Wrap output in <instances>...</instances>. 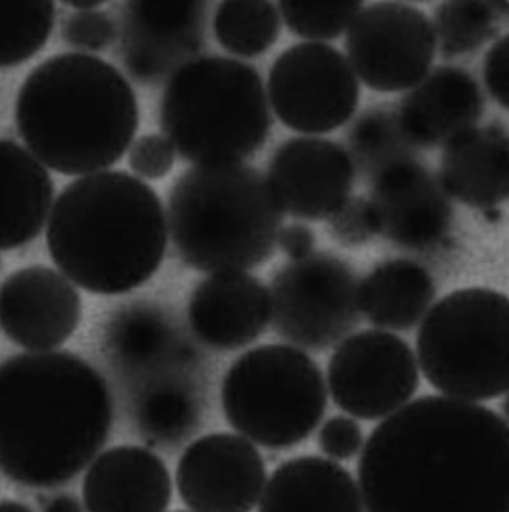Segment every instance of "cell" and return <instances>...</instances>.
Listing matches in <instances>:
<instances>
[{"instance_id": "6da1fadb", "label": "cell", "mask_w": 509, "mask_h": 512, "mask_svg": "<svg viewBox=\"0 0 509 512\" xmlns=\"http://www.w3.org/2000/svg\"><path fill=\"white\" fill-rule=\"evenodd\" d=\"M358 473L367 512H509L508 424L481 404L427 395L374 428Z\"/></svg>"}, {"instance_id": "7a4b0ae2", "label": "cell", "mask_w": 509, "mask_h": 512, "mask_svg": "<svg viewBox=\"0 0 509 512\" xmlns=\"http://www.w3.org/2000/svg\"><path fill=\"white\" fill-rule=\"evenodd\" d=\"M115 401L103 374L65 350L26 352L0 364V470L14 484H68L112 433Z\"/></svg>"}, {"instance_id": "3957f363", "label": "cell", "mask_w": 509, "mask_h": 512, "mask_svg": "<svg viewBox=\"0 0 509 512\" xmlns=\"http://www.w3.org/2000/svg\"><path fill=\"white\" fill-rule=\"evenodd\" d=\"M47 248L59 272L94 295H124L154 277L169 229L160 196L130 173L106 170L68 184L53 202Z\"/></svg>"}, {"instance_id": "277c9868", "label": "cell", "mask_w": 509, "mask_h": 512, "mask_svg": "<svg viewBox=\"0 0 509 512\" xmlns=\"http://www.w3.org/2000/svg\"><path fill=\"white\" fill-rule=\"evenodd\" d=\"M16 124L46 169L82 178L122 160L139 130V103L127 77L109 62L62 53L26 77Z\"/></svg>"}, {"instance_id": "5b68a950", "label": "cell", "mask_w": 509, "mask_h": 512, "mask_svg": "<svg viewBox=\"0 0 509 512\" xmlns=\"http://www.w3.org/2000/svg\"><path fill=\"white\" fill-rule=\"evenodd\" d=\"M167 229L179 257L209 274L245 272L274 254L283 211L259 170L205 164L170 188Z\"/></svg>"}, {"instance_id": "8992f818", "label": "cell", "mask_w": 509, "mask_h": 512, "mask_svg": "<svg viewBox=\"0 0 509 512\" xmlns=\"http://www.w3.org/2000/svg\"><path fill=\"white\" fill-rule=\"evenodd\" d=\"M160 124L175 151L196 166L241 163L271 130L262 77L236 59H191L169 77Z\"/></svg>"}, {"instance_id": "52a82bcc", "label": "cell", "mask_w": 509, "mask_h": 512, "mask_svg": "<svg viewBox=\"0 0 509 512\" xmlns=\"http://www.w3.org/2000/svg\"><path fill=\"white\" fill-rule=\"evenodd\" d=\"M419 365L431 386L464 401H488L509 388V302L470 287L440 299L422 320Z\"/></svg>"}, {"instance_id": "ba28073f", "label": "cell", "mask_w": 509, "mask_h": 512, "mask_svg": "<svg viewBox=\"0 0 509 512\" xmlns=\"http://www.w3.org/2000/svg\"><path fill=\"white\" fill-rule=\"evenodd\" d=\"M227 422L271 449L307 439L325 415L328 394L319 365L298 347L265 344L244 353L221 389Z\"/></svg>"}, {"instance_id": "9c48e42d", "label": "cell", "mask_w": 509, "mask_h": 512, "mask_svg": "<svg viewBox=\"0 0 509 512\" xmlns=\"http://www.w3.org/2000/svg\"><path fill=\"white\" fill-rule=\"evenodd\" d=\"M355 272L338 257L311 253L292 260L271 284L275 331L298 347L323 350L349 334L361 317Z\"/></svg>"}, {"instance_id": "30bf717a", "label": "cell", "mask_w": 509, "mask_h": 512, "mask_svg": "<svg viewBox=\"0 0 509 512\" xmlns=\"http://www.w3.org/2000/svg\"><path fill=\"white\" fill-rule=\"evenodd\" d=\"M268 97L275 115L290 130L325 134L352 118L359 82L343 53L328 44L301 43L272 65Z\"/></svg>"}, {"instance_id": "8fae6325", "label": "cell", "mask_w": 509, "mask_h": 512, "mask_svg": "<svg viewBox=\"0 0 509 512\" xmlns=\"http://www.w3.org/2000/svg\"><path fill=\"white\" fill-rule=\"evenodd\" d=\"M347 61L377 92L415 88L428 73L436 37L427 14L400 2L362 5L347 29Z\"/></svg>"}, {"instance_id": "7c38bea8", "label": "cell", "mask_w": 509, "mask_h": 512, "mask_svg": "<svg viewBox=\"0 0 509 512\" xmlns=\"http://www.w3.org/2000/svg\"><path fill=\"white\" fill-rule=\"evenodd\" d=\"M328 385L340 409L374 421L392 415L415 394L418 362L403 338L377 329L358 332L332 355Z\"/></svg>"}, {"instance_id": "4fadbf2b", "label": "cell", "mask_w": 509, "mask_h": 512, "mask_svg": "<svg viewBox=\"0 0 509 512\" xmlns=\"http://www.w3.org/2000/svg\"><path fill=\"white\" fill-rule=\"evenodd\" d=\"M265 482L262 454L236 434L200 437L185 449L176 467L179 496L194 512H251Z\"/></svg>"}, {"instance_id": "5bb4252c", "label": "cell", "mask_w": 509, "mask_h": 512, "mask_svg": "<svg viewBox=\"0 0 509 512\" xmlns=\"http://www.w3.org/2000/svg\"><path fill=\"white\" fill-rule=\"evenodd\" d=\"M208 4L197 0L128 2L122 10V62L146 85L172 76L205 44Z\"/></svg>"}, {"instance_id": "9a60e30c", "label": "cell", "mask_w": 509, "mask_h": 512, "mask_svg": "<svg viewBox=\"0 0 509 512\" xmlns=\"http://www.w3.org/2000/svg\"><path fill=\"white\" fill-rule=\"evenodd\" d=\"M77 287L49 266L13 272L0 286V331L28 352H50L70 340L82 320Z\"/></svg>"}, {"instance_id": "2e32d148", "label": "cell", "mask_w": 509, "mask_h": 512, "mask_svg": "<svg viewBox=\"0 0 509 512\" xmlns=\"http://www.w3.org/2000/svg\"><path fill=\"white\" fill-rule=\"evenodd\" d=\"M383 238L413 253H433L451 236V199L440 181L415 161L392 167L373 181L368 200Z\"/></svg>"}, {"instance_id": "e0dca14e", "label": "cell", "mask_w": 509, "mask_h": 512, "mask_svg": "<svg viewBox=\"0 0 509 512\" xmlns=\"http://www.w3.org/2000/svg\"><path fill=\"white\" fill-rule=\"evenodd\" d=\"M355 167L331 140L295 137L272 155L268 181L281 211L302 220H328L350 197Z\"/></svg>"}, {"instance_id": "ac0fdd59", "label": "cell", "mask_w": 509, "mask_h": 512, "mask_svg": "<svg viewBox=\"0 0 509 512\" xmlns=\"http://www.w3.org/2000/svg\"><path fill=\"white\" fill-rule=\"evenodd\" d=\"M188 320L206 346L241 349L256 341L271 320L269 292L247 272L211 274L194 289Z\"/></svg>"}, {"instance_id": "d6986e66", "label": "cell", "mask_w": 509, "mask_h": 512, "mask_svg": "<svg viewBox=\"0 0 509 512\" xmlns=\"http://www.w3.org/2000/svg\"><path fill=\"white\" fill-rule=\"evenodd\" d=\"M172 494L166 463L145 446L101 452L83 479L86 512H166Z\"/></svg>"}, {"instance_id": "ffe728a7", "label": "cell", "mask_w": 509, "mask_h": 512, "mask_svg": "<svg viewBox=\"0 0 509 512\" xmlns=\"http://www.w3.org/2000/svg\"><path fill=\"white\" fill-rule=\"evenodd\" d=\"M484 113L478 82L457 67L428 73L401 101L398 116L416 148L446 146L476 127Z\"/></svg>"}, {"instance_id": "44dd1931", "label": "cell", "mask_w": 509, "mask_h": 512, "mask_svg": "<svg viewBox=\"0 0 509 512\" xmlns=\"http://www.w3.org/2000/svg\"><path fill=\"white\" fill-rule=\"evenodd\" d=\"M440 184L464 205L491 211L508 199V134L502 125L475 127L449 142L440 163Z\"/></svg>"}, {"instance_id": "7402d4cb", "label": "cell", "mask_w": 509, "mask_h": 512, "mask_svg": "<svg viewBox=\"0 0 509 512\" xmlns=\"http://www.w3.org/2000/svg\"><path fill=\"white\" fill-rule=\"evenodd\" d=\"M53 200L49 170L19 143L0 139V251L35 241L49 220Z\"/></svg>"}, {"instance_id": "603a6c76", "label": "cell", "mask_w": 509, "mask_h": 512, "mask_svg": "<svg viewBox=\"0 0 509 512\" xmlns=\"http://www.w3.org/2000/svg\"><path fill=\"white\" fill-rule=\"evenodd\" d=\"M259 512H364V506L343 466L308 455L277 467L263 488Z\"/></svg>"}, {"instance_id": "cb8c5ba5", "label": "cell", "mask_w": 509, "mask_h": 512, "mask_svg": "<svg viewBox=\"0 0 509 512\" xmlns=\"http://www.w3.org/2000/svg\"><path fill=\"white\" fill-rule=\"evenodd\" d=\"M436 296L430 272L406 259L380 263L359 287L361 313L377 328L407 331L422 319Z\"/></svg>"}, {"instance_id": "d4e9b609", "label": "cell", "mask_w": 509, "mask_h": 512, "mask_svg": "<svg viewBox=\"0 0 509 512\" xmlns=\"http://www.w3.org/2000/svg\"><path fill=\"white\" fill-rule=\"evenodd\" d=\"M175 329L169 317L152 304L134 302L110 317L104 343L112 361L131 374L154 370L176 346Z\"/></svg>"}, {"instance_id": "484cf974", "label": "cell", "mask_w": 509, "mask_h": 512, "mask_svg": "<svg viewBox=\"0 0 509 512\" xmlns=\"http://www.w3.org/2000/svg\"><path fill=\"white\" fill-rule=\"evenodd\" d=\"M350 160L365 178L376 181L392 167L413 161L416 146L401 125L398 112L386 107L362 113L350 128Z\"/></svg>"}, {"instance_id": "4316f807", "label": "cell", "mask_w": 509, "mask_h": 512, "mask_svg": "<svg viewBox=\"0 0 509 512\" xmlns=\"http://www.w3.org/2000/svg\"><path fill=\"white\" fill-rule=\"evenodd\" d=\"M508 2L451 0L434 10L433 25L440 55L451 59L481 49L499 32Z\"/></svg>"}, {"instance_id": "83f0119b", "label": "cell", "mask_w": 509, "mask_h": 512, "mask_svg": "<svg viewBox=\"0 0 509 512\" xmlns=\"http://www.w3.org/2000/svg\"><path fill=\"white\" fill-rule=\"evenodd\" d=\"M277 5L266 0H229L215 11L214 32L224 50L241 58L268 52L280 37Z\"/></svg>"}, {"instance_id": "f1b7e54d", "label": "cell", "mask_w": 509, "mask_h": 512, "mask_svg": "<svg viewBox=\"0 0 509 512\" xmlns=\"http://www.w3.org/2000/svg\"><path fill=\"white\" fill-rule=\"evenodd\" d=\"M55 22L53 2H0V68L19 67L38 55Z\"/></svg>"}, {"instance_id": "f546056e", "label": "cell", "mask_w": 509, "mask_h": 512, "mask_svg": "<svg viewBox=\"0 0 509 512\" xmlns=\"http://www.w3.org/2000/svg\"><path fill=\"white\" fill-rule=\"evenodd\" d=\"M136 424L152 443H173L187 434L194 422V404L190 395L175 383L149 386L137 398Z\"/></svg>"}, {"instance_id": "4dcf8cb0", "label": "cell", "mask_w": 509, "mask_h": 512, "mask_svg": "<svg viewBox=\"0 0 509 512\" xmlns=\"http://www.w3.org/2000/svg\"><path fill=\"white\" fill-rule=\"evenodd\" d=\"M362 5L361 2L305 4L283 0L277 8L290 32L305 40L326 41L346 32Z\"/></svg>"}, {"instance_id": "1f68e13d", "label": "cell", "mask_w": 509, "mask_h": 512, "mask_svg": "<svg viewBox=\"0 0 509 512\" xmlns=\"http://www.w3.org/2000/svg\"><path fill=\"white\" fill-rule=\"evenodd\" d=\"M118 35L115 20L106 13L95 10L73 11L62 25L65 43L79 53L103 52L112 46Z\"/></svg>"}, {"instance_id": "d6a6232c", "label": "cell", "mask_w": 509, "mask_h": 512, "mask_svg": "<svg viewBox=\"0 0 509 512\" xmlns=\"http://www.w3.org/2000/svg\"><path fill=\"white\" fill-rule=\"evenodd\" d=\"M328 230L344 247L367 244L379 233L370 202L364 197H349L331 217Z\"/></svg>"}, {"instance_id": "836d02e7", "label": "cell", "mask_w": 509, "mask_h": 512, "mask_svg": "<svg viewBox=\"0 0 509 512\" xmlns=\"http://www.w3.org/2000/svg\"><path fill=\"white\" fill-rule=\"evenodd\" d=\"M176 151L163 134H145L128 149V166L146 181H160L172 172Z\"/></svg>"}, {"instance_id": "e575fe53", "label": "cell", "mask_w": 509, "mask_h": 512, "mask_svg": "<svg viewBox=\"0 0 509 512\" xmlns=\"http://www.w3.org/2000/svg\"><path fill=\"white\" fill-rule=\"evenodd\" d=\"M362 431L355 419L334 416L325 422L319 433V448L334 460H349L358 454Z\"/></svg>"}, {"instance_id": "d590c367", "label": "cell", "mask_w": 509, "mask_h": 512, "mask_svg": "<svg viewBox=\"0 0 509 512\" xmlns=\"http://www.w3.org/2000/svg\"><path fill=\"white\" fill-rule=\"evenodd\" d=\"M509 38L500 37L488 50L484 61V80L491 97L503 109L509 106Z\"/></svg>"}, {"instance_id": "8d00e7d4", "label": "cell", "mask_w": 509, "mask_h": 512, "mask_svg": "<svg viewBox=\"0 0 509 512\" xmlns=\"http://www.w3.org/2000/svg\"><path fill=\"white\" fill-rule=\"evenodd\" d=\"M314 238L313 230L308 229L304 224H292V226L281 227L278 233L277 244L281 250L292 260H301L313 253Z\"/></svg>"}, {"instance_id": "74e56055", "label": "cell", "mask_w": 509, "mask_h": 512, "mask_svg": "<svg viewBox=\"0 0 509 512\" xmlns=\"http://www.w3.org/2000/svg\"><path fill=\"white\" fill-rule=\"evenodd\" d=\"M41 512H86L77 496L70 493L53 494L41 500Z\"/></svg>"}, {"instance_id": "f35d334b", "label": "cell", "mask_w": 509, "mask_h": 512, "mask_svg": "<svg viewBox=\"0 0 509 512\" xmlns=\"http://www.w3.org/2000/svg\"><path fill=\"white\" fill-rule=\"evenodd\" d=\"M0 512H34V509L17 500L5 499L0 500Z\"/></svg>"}, {"instance_id": "ab89813d", "label": "cell", "mask_w": 509, "mask_h": 512, "mask_svg": "<svg viewBox=\"0 0 509 512\" xmlns=\"http://www.w3.org/2000/svg\"><path fill=\"white\" fill-rule=\"evenodd\" d=\"M178 512H185V511H178Z\"/></svg>"}]
</instances>
